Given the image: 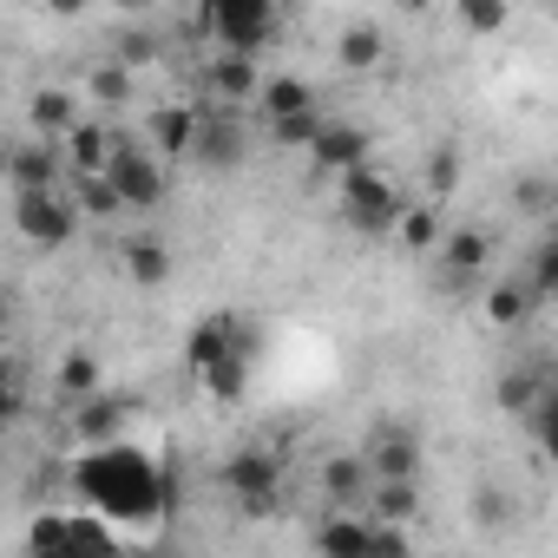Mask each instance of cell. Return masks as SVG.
I'll list each match as a JSON object with an SVG mask.
<instances>
[{"label":"cell","mask_w":558,"mask_h":558,"mask_svg":"<svg viewBox=\"0 0 558 558\" xmlns=\"http://www.w3.org/2000/svg\"><path fill=\"white\" fill-rule=\"evenodd\" d=\"M80 486L106 506V519H151V512L171 506V480L151 473V460L132 453V447H99L80 466Z\"/></svg>","instance_id":"1"},{"label":"cell","mask_w":558,"mask_h":558,"mask_svg":"<svg viewBox=\"0 0 558 558\" xmlns=\"http://www.w3.org/2000/svg\"><path fill=\"white\" fill-rule=\"evenodd\" d=\"M197 27L217 40V53L256 60L276 40V8H269V0H210V8L197 14Z\"/></svg>","instance_id":"2"},{"label":"cell","mask_w":558,"mask_h":558,"mask_svg":"<svg viewBox=\"0 0 558 558\" xmlns=\"http://www.w3.org/2000/svg\"><path fill=\"white\" fill-rule=\"evenodd\" d=\"M401 217H408V204H401V191H395L375 165H362V171L342 178V223H349V230L388 236V230H401Z\"/></svg>","instance_id":"3"},{"label":"cell","mask_w":558,"mask_h":558,"mask_svg":"<svg viewBox=\"0 0 558 558\" xmlns=\"http://www.w3.org/2000/svg\"><path fill=\"white\" fill-rule=\"evenodd\" d=\"M276 480H283V460L263 453V447H243V453L223 460V486L236 493L243 519H269L276 512Z\"/></svg>","instance_id":"4"},{"label":"cell","mask_w":558,"mask_h":558,"mask_svg":"<svg viewBox=\"0 0 558 558\" xmlns=\"http://www.w3.org/2000/svg\"><path fill=\"white\" fill-rule=\"evenodd\" d=\"M106 178H112V191L125 197V210H158V204H165V158L145 151V145H132V138L112 145Z\"/></svg>","instance_id":"5"},{"label":"cell","mask_w":558,"mask_h":558,"mask_svg":"<svg viewBox=\"0 0 558 558\" xmlns=\"http://www.w3.org/2000/svg\"><path fill=\"white\" fill-rule=\"evenodd\" d=\"M80 197L73 191H47V197H14V223H21V236L27 243H40V250H66L73 236H80Z\"/></svg>","instance_id":"6"},{"label":"cell","mask_w":558,"mask_h":558,"mask_svg":"<svg viewBox=\"0 0 558 558\" xmlns=\"http://www.w3.org/2000/svg\"><path fill=\"white\" fill-rule=\"evenodd\" d=\"M362 460H368L375 486H421V434L401 427V421H381V427L368 434Z\"/></svg>","instance_id":"7"},{"label":"cell","mask_w":558,"mask_h":558,"mask_svg":"<svg viewBox=\"0 0 558 558\" xmlns=\"http://www.w3.org/2000/svg\"><path fill=\"white\" fill-rule=\"evenodd\" d=\"M204 112V132H197V165L204 171H236L243 158H250V119L243 112H230V106H197Z\"/></svg>","instance_id":"8"},{"label":"cell","mask_w":558,"mask_h":558,"mask_svg":"<svg viewBox=\"0 0 558 558\" xmlns=\"http://www.w3.org/2000/svg\"><path fill=\"white\" fill-rule=\"evenodd\" d=\"M66 145L40 138V145H14L8 151V178H14V197H47V191H73L66 184Z\"/></svg>","instance_id":"9"},{"label":"cell","mask_w":558,"mask_h":558,"mask_svg":"<svg viewBox=\"0 0 558 558\" xmlns=\"http://www.w3.org/2000/svg\"><path fill=\"white\" fill-rule=\"evenodd\" d=\"M27 558H125V551H119L93 519H40Z\"/></svg>","instance_id":"10"},{"label":"cell","mask_w":558,"mask_h":558,"mask_svg":"<svg viewBox=\"0 0 558 558\" xmlns=\"http://www.w3.org/2000/svg\"><path fill=\"white\" fill-rule=\"evenodd\" d=\"M204 93H210V106L243 112L250 99H263V73H256V60H243V53H210V60H204Z\"/></svg>","instance_id":"11"},{"label":"cell","mask_w":558,"mask_h":558,"mask_svg":"<svg viewBox=\"0 0 558 558\" xmlns=\"http://www.w3.org/2000/svg\"><path fill=\"white\" fill-rule=\"evenodd\" d=\"M486 256H493V236H486V230H447V243H440V283H447L453 296L473 290L480 269H486Z\"/></svg>","instance_id":"12"},{"label":"cell","mask_w":558,"mask_h":558,"mask_svg":"<svg viewBox=\"0 0 558 558\" xmlns=\"http://www.w3.org/2000/svg\"><path fill=\"white\" fill-rule=\"evenodd\" d=\"M368 151H375V138L362 132V125H349V119H329V132L316 138V151H310V165L316 171H362L368 165Z\"/></svg>","instance_id":"13"},{"label":"cell","mask_w":558,"mask_h":558,"mask_svg":"<svg viewBox=\"0 0 558 558\" xmlns=\"http://www.w3.org/2000/svg\"><path fill=\"white\" fill-rule=\"evenodd\" d=\"M499 408L512 414V421H532L538 408H545V395H551V368H538V362H512L506 375H499Z\"/></svg>","instance_id":"14"},{"label":"cell","mask_w":558,"mask_h":558,"mask_svg":"<svg viewBox=\"0 0 558 558\" xmlns=\"http://www.w3.org/2000/svg\"><path fill=\"white\" fill-rule=\"evenodd\" d=\"M323 493H329L342 512H368V493H375L368 460H362V453H336V460H323Z\"/></svg>","instance_id":"15"},{"label":"cell","mask_w":558,"mask_h":558,"mask_svg":"<svg viewBox=\"0 0 558 558\" xmlns=\"http://www.w3.org/2000/svg\"><path fill=\"white\" fill-rule=\"evenodd\" d=\"M316 551L323 558H368L375 551V519L368 512H329L316 525Z\"/></svg>","instance_id":"16"},{"label":"cell","mask_w":558,"mask_h":558,"mask_svg":"<svg viewBox=\"0 0 558 558\" xmlns=\"http://www.w3.org/2000/svg\"><path fill=\"white\" fill-rule=\"evenodd\" d=\"M197 132H204L197 106H158V119H151L158 158H197Z\"/></svg>","instance_id":"17"},{"label":"cell","mask_w":558,"mask_h":558,"mask_svg":"<svg viewBox=\"0 0 558 558\" xmlns=\"http://www.w3.org/2000/svg\"><path fill=\"white\" fill-rule=\"evenodd\" d=\"M112 145H119V132H106L99 119H80V125L66 132V165H73V178H99V171L112 165Z\"/></svg>","instance_id":"18"},{"label":"cell","mask_w":558,"mask_h":558,"mask_svg":"<svg viewBox=\"0 0 558 558\" xmlns=\"http://www.w3.org/2000/svg\"><path fill=\"white\" fill-rule=\"evenodd\" d=\"M256 112H263V125H283V119H296V112H316V93H310L296 73H276V80H263Z\"/></svg>","instance_id":"19"},{"label":"cell","mask_w":558,"mask_h":558,"mask_svg":"<svg viewBox=\"0 0 558 558\" xmlns=\"http://www.w3.org/2000/svg\"><path fill=\"white\" fill-rule=\"evenodd\" d=\"M125 414H132V401H119V395H93V401L80 408V440H93V447H119Z\"/></svg>","instance_id":"20"},{"label":"cell","mask_w":558,"mask_h":558,"mask_svg":"<svg viewBox=\"0 0 558 558\" xmlns=\"http://www.w3.org/2000/svg\"><path fill=\"white\" fill-rule=\"evenodd\" d=\"M119 256H125V276H132V283H145V290H158L165 276H171V250L158 236H132Z\"/></svg>","instance_id":"21"},{"label":"cell","mask_w":558,"mask_h":558,"mask_svg":"<svg viewBox=\"0 0 558 558\" xmlns=\"http://www.w3.org/2000/svg\"><path fill=\"white\" fill-rule=\"evenodd\" d=\"M73 125H80V112H73V93H60V86L34 93V132H40V138L66 145V132H73Z\"/></svg>","instance_id":"22"},{"label":"cell","mask_w":558,"mask_h":558,"mask_svg":"<svg viewBox=\"0 0 558 558\" xmlns=\"http://www.w3.org/2000/svg\"><path fill=\"white\" fill-rule=\"evenodd\" d=\"M381 53H388V40H381V27H368V21H355V27L336 40V60H342L349 73H368V66H381Z\"/></svg>","instance_id":"23"},{"label":"cell","mask_w":558,"mask_h":558,"mask_svg":"<svg viewBox=\"0 0 558 558\" xmlns=\"http://www.w3.org/2000/svg\"><path fill=\"white\" fill-rule=\"evenodd\" d=\"M368 519L375 525H414L421 519V486H375L368 493Z\"/></svg>","instance_id":"24"},{"label":"cell","mask_w":558,"mask_h":558,"mask_svg":"<svg viewBox=\"0 0 558 558\" xmlns=\"http://www.w3.org/2000/svg\"><path fill=\"white\" fill-rule=\"evenodd\" d=\"M532 296H538V290H532V276H512V283H499V290L486 296V316H493L499 329H519L525 310H532Z\"/></svg>","instance_id":"25"},{"label":"cell","mask_w":558,"mask_h":558,"mask_svg":"<svg viewBox=\"0 0 558 558\" xmlns=\"http://www.w3.org/2000/svg\"><path fill=\"white\" fill-rule=\"evenodd\" d=\"M263 132H269V145H283V151H316V138L329 132V112H296V119L263 125Z\"/></svg>","instance_id":"26"},{"label":"cell","mask_w":558,"mask_h":558,"mask_svg":"<svg viewBox=\"0 0 558 558\" xmlns=\"http://www.w3.org/2000/svg\"><path fill=\"white\" fill-rule=\"evenodd\" d=\"M473 525H480V532H506V525H512V499H506L499 480H480V486H473Z\"/></svg>","instance_id":"27"},{"label":"cell","mask_w":558,"mask_h":558,"mask_svg":"<svg viewBox=\"0 0 558 558\" xmlns=\"http://www.w3.org/2000/svg\"><path fill=\"white\" fill-rule=\"evenodd\" d=\"M197 381L210 388V401H243V388H250V355H230V362L204 368Z\"/></svg>","instance_id":"28"},{"label":"cell","mask_w":558,"mask_h":558,"mask_svg":"<svg viewBox=\"0 0 558 558\" xmlns=\"http://www.w3.org/2000/svg\"><path fill=\"white\" fill-rule=\"evenodd\" d=\"M73 197H80V210L86 217H119L125 210V197L112 191V178L99 171V178H73Z\"/></svg>","instance_id":"29"},{"label":"cell","mask_w":558,"mask_h":558,"mask_svg":"<svg viewBox=\"0 0 558 558\" xmlns=\"http://www.w3.org/2000/svg\"><path fill=\"white\" fill-rule=\"evenodd\" d=\"M401 243L427 256V250H440V243H447V230H440V217H434L427 204H408V217H401Z\"/></svg>","instance_id":"30"},{"label":"cell","mask_w":558,"mask_h":558,"mask_svg":"<svg viewBox=\"0 0 558 558\" xmlns=\"http://www.w3.org/2000/svg\"><path fill=\"white\" fill-rule=\"evenodd\" d=\"M93 99L99 106H132V66H119V60L93 66Z\"/></svg>","instance_id":"31"},{"label":"cell","mask_w":558,"mask_h":558,"mask_svg":"<svg viewBox=\"0 0 558 558\" xmlns=\"http://www.w3.org/2000/svg\"><path fill=\"white\" fill-rule=\"evenodd\" d=\"M60 388H66V395H86V401H93V395H99V362H93L86 349H73V355L60 362Z\"/></svg>","instance_id":"32"},{"label":"cell","mask_w":558,"mask_h":558,"mask_svg":"<svg viewBox=\"0 0 558 558\" xmlns=\"http://www.w3.org/2000/svg\"><path fill=\"white\" fill-rule=\"evenodd\" d=\"M453 21H460L466 34H499V27H506L512 14L499 8V0H460V14H453Z\"/></svg>","instance_id":"33"},{"label":"cell","mask_w":558,"mask_h":558,"mask_svg":"<svg viewBox=\"0 0 558 558\" xmlns=\"http://www.w3.org/2000/svg\"><path fill=\"white\" fill-rule=\"evenodd\" d=\"M525 427H532V440H538V453H545V460L558 466V388L545 395V408H538V414H532Z\"/></svg>","instance_id":"34"},{"label":"cell","mask_w":558,"mask_h":558,"mask_svg":"<svg viewBox=\"0 0 558 558\" xmlns=\"http://www.w3.org/2000/svg\"><path fill=\"white\" fill-rule=\"evenodd\" d=\"M158 47H165V40H158L151 27H132V34H119V53H112V60H119V66H145V60H158Z\"/></svg>","instance_id":"35"},{"label":"cell","mask_w":558,"mask_h":558,"mask_svg":"<svg viewBox=\"0 0 558 558\" xmlns=\"http://www.w3.org/2000/svg\"><path fill=\"white\" fill-rule=\"evenodd\" d=\"M453 184H460V151H453V145H440V151L427 158V191H434V197H447Z\"/></svg>","instance_id":"36"},{"label":"cell","mask_w":558,"mask_h":558,"mask_svg":"<svg viewBox=\"0 0 558 558\" xmlns=\"http://www.w3.org/2000/svg\"><path fill=\"white\" fill-rule=\"evenodd\" d=\"M368 558H414L408 525H375V551H368Z\"/></svg>","instance_id":"37"},{"label":"cell","mask_w":558,"mask_h":558,"mask_svg":"<svg viewBox=\"0 0 558 558\" xmlns=\"http://www.w3.org/2000/svg\"><path fill=\"white\" fill-rule=\"evenodd\" d=\"M532 290H538V296H551V290H558V236L532 256Z\"/></svg>","instance_id":"38"},{"label":"cell","mask_w":558,"mask_h":558,"mask_svg":"<svg viewBox=\"0 0 558 558\" xmlns=\"http://www.w3.org/2000/svg\"><path fill=\"white\" fill-rule=\"evenodd\" d=\"M551 191H558V184H545V178H519V184H512L519 210H551Z\"/></svg>","instance_id":"39"},{"label":"cell","mask_w":558,"mask_h":558,"mask_svg":"<svg viewBox=\"0 0 558 558\" xmlns=\"http://www.w3.org/2000/svg\"><path fill=\"white\" fill-rule=\"evenodd\" d=\"M545 303H551V316H558V290H551V296H545Z\"/></svg>","instance_id":"40"},{"label":"cell","mask_w":558,"mask_h":558,"mask_svg":"<svg viewBox=\"0 0 558 558\" xmlns=\"http://www.w3.org/2000/svg\"><path fill=\"white\" fill-rule=\"evenodd\" d=\"M551 210H558V191H551Z\"/></svg>","instance_id":"41"}]
</instances>
